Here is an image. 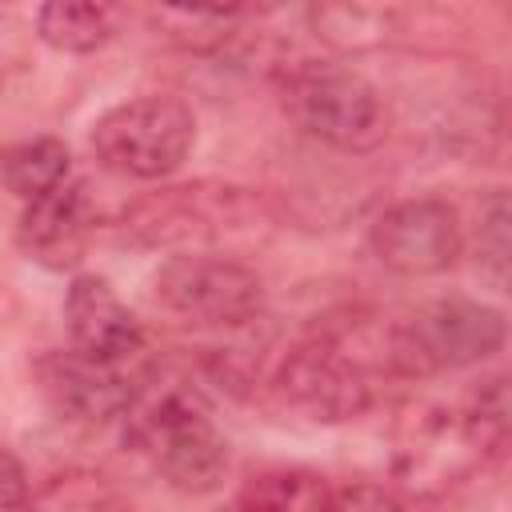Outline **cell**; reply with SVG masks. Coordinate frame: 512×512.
<instances>
[{
	"mask_svg": "<svg viewBox=\"0 0 512 512\" xmlns=\"http://www.w3.org/2000/svg\"><path fill=\"white\" fill-rule=\"evenodd\" d=\"M388 372V324H336L292 344L272 368V392L312 424H348L376 404Z\"/></svg>",
	"mask_w": 512,
	"mask_h": 512,
	"instance_id": "1",
	"label": "cell"
},
{
	"mask_svg": "<svg viewBox=\"0 0 512 512\" xmlns=\"http://www.w3.org/2000/svg\"><path fill=\"white\" fill-rule=\"evenodd\" d=\"M120 228L132 244L160 248L168 256L220 252L228 244L260 240V232L268 228V208L240 184L196 180L136 196L120 212Z\"/></svg>",
	"mask_w": 512,
	"mask_h": 512,
	"instance_id": "2",
	"label": "cell"
},
{
	"mask_svg": "<svg viewBox=\"0 0 512 512\" xmlns=\"http://www.w3.org/2000/svg\"><path fill=\"white\" fill-rule=\"evenodd\" d=\"M124 444L144 456L168 488L188 496L216 492L232 460L208 404L184 384L136 388L124 412Z\"/></svg>",
	"mask_w": 512,
	"mask_h": 512,
	"instance_id": "3",
	"label": "cell"
},
{
	"mask_svg": "<svg viewBox=\"0 0 512 512\" xmlns=\"http://www.w3.org/2000/svg\"><path fill=\"white\" fill-rule=\"evenodd\" d=\"M276 100L284 116L308 136L336 152H372L388 140L384 92L348 64L296 60L276 76Z\"/></svg>",
	"mask_w": 512,
	"mask_h": 512,
	"instance_id": "4",
	"label": "cell"
},
{
	"mask_svg": "<svg viewBox=\"0 0 512 512\" xmlns=\"http://www.w3.org/2000/svg\"><path fill=\"white\" fill-rule=\"evenodd\" d=\"M504 340L508 324L500 308L468 296H436L412 308L404 320L388 324V372L432 376L448 368H468L496 356Z\"/></svg>",
	"mask_w": 512,
	"mask_h": 512,
	"instance_id": "5",
	"label": "cell"
},
{
	"mask_svg": "<svg viewBox=\"0 0 512 512\" xmlns=\"http://www.w3.org/2000/svg\"><path fill=\"white\" fill-rule=\"evenodd\" d=\"M196 144V112L168 92L132 96L108 108L92 124L96 160L132 180H164L172 176Z\"/></svg>",
	"mask_w": 512,
	"mask_h": 512,
	"instance_id": "6",
	"label": "cell"
},
{
	"mask_svg": "<svg viewBox=\"0 0 512 512\" xmlns=\"http://www.w3.org/2000/svg\"><path fill=\"white\" fill-rule=\"evenodd\" d=\"M152 300L200 328H244L264 312V280L228 252H184L152 272Z\"/></svg>",
	"mask_w": 512,
	"mask_h": 512,
	"instance_id": "7",
	"label": "cell"
},
{
	"mask_svg": "<svg viewBox=\"0 0 512 512\" xmlns=\"http://www.w3.org/2000/svg\"><path fill=\"white\" fill-rule=\"evenodd\" d=\"M484 464L488 460L460 412L440 404H416L400 416L392 468H396V480L416 500H432L448 492L452 484L468 480Z\"/></svg>",
	"mask_w": 512,
	"mask_h": 512,
	"instance_id": "8",
	"label": "cell"
},
{
	"mask_svg": "<svg viewBox=\"0 0 512 512\" xmlns=\"http://www.w3.org/2000/svg\"><path fill=\"white\" fill-rule=\"evenodd\" d=\"M376 260L396 276H440L460 260V212L440 196H412L384 208L368 232Z\"/></svg>",
	"mask_w": 512,
	"mask_h": 512,
	"instance_id": "9",
	"label": "cell"
},
{
	"mask_svg": "<svg viewBox=\"0 0 512 512\" xmlns=\"http://www.w3.org/2000/svg\"><path fill=\"white\" fill-rule=\"evenodd\" d=\"M64 328H68V348L96 364L128 368V360H136L144 348L140 320L116 296V288L96 272L72 276L64 292Z\"/></svg>",
	"mask_w": 512,
	"mask_h": 512,
	"instance_id": "10",
	"label": "cell"
},
{
	"mask_svg": "<svg viewBox=\"0 0 512 512\" xmlns=\"http://www.w3.org/2000/svg\"><path fill=\"white\" fill-rule=\"evenodd\" d=\"M36 380L48 404L76 424H104L128 412L136 384L128 368L96 364L72 348H52L36 360Z\"/></svg>",
	"mask_w": 512,
	"mask_h": 512,
	"instance_id": "11",
	"label": "cell"
},
{
	"mask_svg": "<svg viewBox=\"0 0 512 512\" xmlns=\"http://www.w3.org/2000/svg\"><path fill=\"white\" fill-rule=\"evenodd\" d=\"M92 232H96V204L84 180H68L56 192L24 204L16 220L20 252L48 272L76 268L88 252Z\"/></svg>",
	"mask_w": 512,
	"mask_h": 512,
	"instance_id": "12",
	"label": "cell"
},
{
	"mask_svg": "<svg viewBox=\"0 0 512 512\" xmlns=\"http://www.w3.org/2000/svg\"><path fill=\"white\" fill-rule=\"evenodd\" d=\"M232 512H340V496L312 468H268L240 484Z\"/></svg>",
	"mask_w": 512,
	"mask_h": 512,
	"instance_id": "13",
	"label": "cell"
},
{
	"mask_svg": "<svg viewBox=\"0 0 512 512\" xmlns=\"http://www.w3.org/2000/svg\"><path fill=\"white\" fill-rule=\"evenodd\" d=\"M72 180V152L60 136H24L0 148V184L32 204Z\"/></svg>",
	"mask_w": 512,
	"mask_h": 512,
	"instance_id": "14",
	"label": "cell"
},
{
	"mask_svg": "<svg viewBox=\"0 0 512 512\" xmlns=\"http://www.w3.org/2000/svg\"><path fill=\"white\" fill-rule=\"evenodd\" d=\"M120 12L92 0H48L36 8V36L52 52L88 56L116 36Z\"/></svg>",
	"mask_w": 512,
	"mask_h": 512,
	"instance_id": "15",
	"label": "cell"
},
{
	"mask_svg": "<svg viewBox=\"0 0 512 512\" xmlns=\"http://www.w3.org/2000/svg\"><path fill=\"white\" fill-rule=\"evenodd\" d=\"M400 12L380 4H316L308 8V24L320 44H328L340 56L384 48L396 32Z\"/></svg>",
	"mask_w": 512,
	"mask_h": 512,
	"instance_id": "16",
	"label": "cell"
},
{
	"mask_svg": "<svg viewBox=\"0 0 512 512\" xmlns=\"http://www.w3.org/2000/svg\"><path fill=\"white\" fill-rule=\"evenodd\" d=\"M20 512H132V500L104 472L68 468L28 492Z\"/></svg>",
	"mask_w": 512,
	"mask_h": 512,
	"instance_id": "17",
	"label": "cell"
},
{
	"mask_svg": "<svg viewBox=\"0 0 512 512\" xmlns=\"http://www.w3.org/2000/svg\"><path fill=\"white\" fill-rule=\"evenodd\" d=\"M248 16H256V12L252 8H212V12L208 8H152L148 12L152 28H160L172 44H180L188 52L224 48Z\"/></svg>",
	"mask_w": 512,
	"mask_h": 512,
	"instance_id": "18",
	"label": "cell"
},
{
	"mask_svg": "<svg viewBox=\"0 0 512 512\" xmlns=\"http://www.w3.org/2000/svg\"><path fill=\"white\" fill-rule=\"evenodd\" d=\"M468 432L476 436L484 460H500L508 452V384L504 376H488L472 388L468 408H460Z\"/></svg>",
	"mask_w": 512,
	"mask_h": 512,
	"instance_id": "19",
	"label": "cell"
},
{
	"mask_svg": "<svg viewBox=\"0 0 512 512\" xmlns=\"http://www.w3.org/2000/svg\"><path fill=\"white\" fill-rule=\"evenodd\" d=\"M476 252H480V272H488L492 284L504 288V280H508V196H504V188H496L480 204Z\"/></svg>",
	"mask_w": 512,
	"mask_h": 512,
	"instance_id": "20",
	"label": "cell"
},
{
	"mask_svg": "<svg viewBox=\"0 0 512 512\" xmlns=\"http://www.w3.org/2000/svg\"><path fill=\"white\" fill-rule=\"evenodd\" d=\"M28 472L24 464L0 444V512H20L24 500H28Z\"/></svg>",
	"mask_w": 512,
	"mask_h": 512,
	"instance_id": "21",
	"label": "cell"
}]
</instances>
